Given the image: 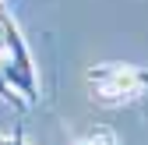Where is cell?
I'll return each mask as SVG.
<instances>
[{
	"label": "cell",
	"instance_id": "3957f363",
	"mask_svg": "<svg viewBox=\"0 0 148 145\" xmlns=\"http://www.w3.org/2000/svg\"><path fill=\"white\" fill-rule=\"evenodd\" d=\"M74 145H120V138L109 131V128H102V124H95V128H88Z\"/></svg>",
	"mask_w": 148,
	"mask_h": 145
},
{
	"label": "cell",
	"instance_id": "6da1fadb",
	"mask_svg": "<svg viewBox=\"0 0 148 145\" xmlns=\"http://www.w3.org/2000/svg\"><path fill=\"white\" fill-rule=\"evenodd\" d=\"M0 39H4V53H0V75L7 78V85L21 96L28 106L39 103V81H35V60L18 32L14 18L0 11Z\"/></svg>",
	"mask_w": 148,
	"mask_h": 145
},
{
	"label": "cell",
	"instance_id": "8992f818",
	"mask_svg": "<svg viewBox=\"0 0 148 145\" xmlns=\"http://www.w3.org/2000/svg\"><path fill=\"white\" fill-rule=\"evenodd\" d=\"M14 145H28V142H25V138H21V131H18V142H14Z\"/></svg>",
	"mask_w": 148,
	"mask_h": 145
},
{
	"label": "cell",
	"instance_id": "277c9868",
	"mask_svg": "<svg viewBox=\"0 0 148 145\" xmlns=\"http://www.w3.org/2000/svg\"><path fill=\"white\" fill-rule=\"evenodd\" d=\"M0 99H4V103H11V106H18V110H25V106H28V103L18 96L11 85H7V78H4V75H0Z\"/></svg>",
	"mask_w": 148,
	"mask_h": 145
},
{
	"label": "cell",
	"instance_id": "7a4b0ae2",
	"mask_svg": "<svg viewBox=\"0 0 148 145\" xmlns=\"http://www.w3.org/2000/svg\"><path fill=\"white\" fill-rule=\"evenodd\" d=\"M88 81L95 88L99 103H131L148 88V67H134V64H99L88 71Z\"/></svg>",
	"mask_w": 148,
	"mask_h": 145
},
{
	"label": "cell",
	"instance_id": "5b68a950",
	"mask_svg": "<svg viewBox=\"0 0 148 145\" xmlns=\"http://www.w3.org/2000/svg\"><path fill=\"white\" fill-rule=\"evenodd\" d=\"M14 142H18V135L14 138H0V145H14Z\"/></svg>",
	"mask_w": 148,
	"mask_h": 145
}]
</instances>
